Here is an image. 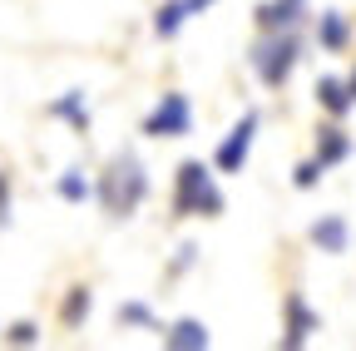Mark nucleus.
<instances>
[{
  "instance_id": "1",
  "label": "nucleus",
  "mask_w": 356,
  "mask_h": 351,
  "mask_svg": "<svg viewBox=\"0 0 356 351\" xmlns=\"http://www.w3.org/2000/svg\"><path fill=\"white\" fill-rule=\"evenodd\" d=\"M144 193H149L144 163L134 158V154H119V158L109 163V173L99 179V203H104V213H109V218H129L134 208L144 203Z\"/></svg>"
},
{
  "instance_id": "2",
  "label": "nucleus",
  "mask_w": 356,
  "mask_h": 351,
  "mask_svg": "<svg viewBox=\"0 0 356 351\" xmlns=\"http://www.w3.org/2000/svg\"><path fill=\"white\" fill-rule=\"evenodd\" d=\"M173 213H184V218H218V213H222V193H218V183H213V168H208L203 158L178 163Z\"/></svg>"
},
{
  "instance_id": "3",
  "label": "nucleus",
  "mask_w": 356,
  "mask_h": 351,
  "mask_svg": "<svg viewBox=\"0 0 356 351\" xmlns=\"http://www.w3.org/2000/svg\"><path fill=\"white\" fill-rule=\"evenodd\" d=\"M297 50H302V40H297V30H267L257 45H252V70H257V79L267 84V90H282L287 84V74H292V65H297Z\"/></svg>"
},
{
  "instance_id": "4",
  "label": "nucleus",
  "mask_w": 356,
  "mask_h": 351,
  "mask_svg": "<svg viewBox=\"0 0 356 351\" xmlns=\"http://www.w3.org/2000/svg\"><path fill=\"white\" fill-rule=\"evenodd\" d=\"M188 129H193V104H188V95H178V90H168L149 109V119H144V134L149 139H184Z\"/></svg>"
},
{
  "instance_id": "5",
  "label": "nucleus",
  "mask_w": 356,
  "mask_h": 351,
  "mask_svg": "<svg viewBox=\"0 0 356 351\" xmlns=\"http://www.w3.org/2000/svg\"><path fill=\"white\" fill-rule=\"evenodd\" d=\"M257 124H262V114H257V109H248V114L228 129V139H222V144H218V154H213L218 173H243V163H248V154H252V139H257Z\"/></svg>"
},
{
  "instance_id": "6",
  "label": "nucleus",
  "mask_w": 356,
  "mask_h": 351,
  "mask_svg": "<svg viewBox=\"0 0 356 351\" xmlns=\"http://www.w3.org/2000/svg\"><path fill=\"white\" fill-rule=\"evenodd\" d=\"M208 6H213V0H163V6H159V15H154V35H159V40L178 35V30H184L193 15H203Z\"/></svg>"
},
{
  "instance_id": "7",
  "label": "nucleus",
  "mask_w": 356,
  "mask_h": 351,
  "mask_svg": "<svg viewBox=\"0 0 356 351\" xmlns=\"http://www.w3.org/2000/svg\"><path fill=\"white\" fill-rule=\"evenodd\" d=\"M312 332H322V317L302 302V292H292L287 297V336H282V346H307Z\"/></svg>"
},
{
  "instance_id": "8",
  "label": "nucleus",
  "mask_w": 356,
  "mask_h": 351,
  "mask_svg": "<svg viewBox=\"0 0 356 351\" xmlns=\"http://www.w3.org/2000/svg\"><path fill=\"white\" fill-rule=\"evenodd\" d=\"M302 6H307V0H267V6L257 10V25L262 30H297Z\"/></svg>"
},
{
  "instance_id": "9",
  "label": "nucleus",
  "mask_w": 356,
  "mask_h": 351,
  "mask_svg": "<svg viewBox=\"0 0 356 351\" xmlns=\"http://www.w3.org/2000/svg\"><path fill=\"white\" fill-rule=\"evenodd\" d=\"M317 104L327 109V114H351L356 109V99H351V90H346V79H337V74H322L317 79Z\"/></svg>"
},
{
  "instance_id": "10",
  "label": "nucleus",
  "mask_w": 356,
  "mask_h": 351,
  "mask_svg": "<svg viewBox=\"0 0 356 351\" xmlns=\"http://www.w3.org/2000/svg\"><path fill=\"white\" fill-rule=\"evenodd\" d=\"M346 218L341 213H327V218H317V223H312V243H317L322 252H346Z\"/></svg>"
},
{
  "instance_id": "11",
  "label": "nucleus",
  "mask_w": 356,
  "mask_h": 351,
  "mask_svg": "<svg viewBox=\"0 0 356 351\" xmlns=\"http://www.w3.org/2000/svg\"><path fill=\"white\" fill-rule=\"evenodd\" d=\"M163 346H173V351H203L208 346V327L203 322H173L163 332Z\"/></svg>"
},
{
  "instance_id": "12",
  "label": "nucleus",
  "mask_w": 356,
  "mask_h": 351,
  "mask_svg": "<svg viewBox=\"0 0 356 351\" xmlns=\"http://www.w3.org/2000/svg\"><path fill=\"white\" fill-rule=\"evenodd\" d=\"M346 154H351L346 129H322V134H317V154H312V158H317L322 168H332V163H341Z\"/></svg>"
},
{
  "instance_id": "13",
  "label": "nucleus",
  "mask_w": 356,
  "mask_h": 351,
  "mask_svg": "<svg viewBox=\"0 0 356 351\" xmlns=\"http://www.w3.org/2000/svg\"><path fill=\"white\" fill-rule=\"evenodd\" d=\"M50 114H55V119H70L79 134L89 129V104H84V95H79V90H70L65 99H55V104H50Z\"/></svg>"
},
{
  "instance_id": "14",
  "label": "nucleus",
  "mask_w": 356,
  "mask_h": 351,
  "mask_svg": "<svg viewBox=\"0 0 356 351\" xmlns=\"http://www.w3.org/2000/svg\"><path fill=\"white\" fill-rule=\"evenodd\" d=\"M346 20L337 15V10H327L322 20H317V40H322V50H346Z\"/></svg>"
},
{
  "instance_id": "15",
  "label": "nucleus",
  "mask_w": 356,
  "mask_h": 351,
  "mask_svg": "<svg viewBox=\"0 0 356 351\" xmlns=\"http://www.w3.org/2000/svg\"><path fill=\"white\" fill-rule=\"evenodd\" d=\"M89 193H95V188H89V179H84L79 168H70L65 179H60V198H65V203H84Z\"/></svg>"
},
{
  "instance_id": "16",
  "label": "nucleus",
  "mask_w": 356,
  "mask_h": 351,
  "mask_svg": "<svg viewBox=\"0 0 356 351\" xmlns=\"http://www.w3.org/2000/svg\"><path fill=\"white\" fill-rule=\"evenodd\" d=\"M89 307H95V297H89L84 287H74V292H70V302H65V322H70V327H79V322L89 317Z\"/></svg>"
},
{
  "instance_id": "17",
  "label": "nucleus",
  "mask_w": 356,
  "mask_h": 351,
  "mask_svg": "<svg viewBox=\"0 0 356 351\" xmlns=\"http://www.w3.org/2000/svg\"><path fill=\"white\" fill-rule=\"evenodd\" d=\"M119 322H124V327H154V312H149L144 302H124V307H119Z\"/></svg>"
},
{
  "instance_id": "18",
  "label": "nucleus",
  "mask_w": 356,
  "mask_h": 351,
  "mask_svg": "<svg viewBox=\"0 0 356 351\" xmlns=\"http://www.w3.org/2000/svg\"><path fill=\"white\" fill-rule=\"evenodd\" d=\"M322 173H327V168H322L317 158H307V163H297V188H317V179H322Z\"/></svg>"
},
{
  "instance_id": "19",
  "label": "nucleus",
  "mask_w": 356,
  "mask_h": 351,
  "mask_svg": "<svg viewBox=\"0 0 356 351\" xmlns=\"http://www.w3.org/2000/svg\"><path fill=\"white\" fill-rule=\"evenodd\" d=\"M10 341L15 346H35V322H15L10 327Z\"/></svg>"
},
{
  "instance_id": "20",
  "label": "nucleus",
  "mask_w": 356,
  "mask_h": 351,
  "mask_svg": "<svg viewBox=\"0 0 356 351\" xmlns=\"http://www.w3.org/2000/svg\"><path fill=\"white\" fill-rule=\"evenodd\" d=\"M6 208H10V183L0 179V223H6Z\"/></svg>"
}]
</instances>
